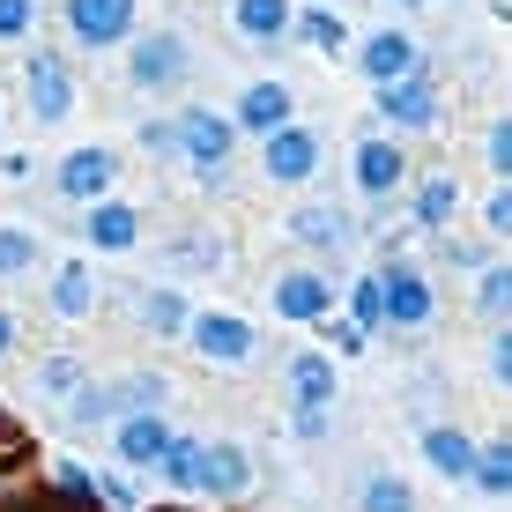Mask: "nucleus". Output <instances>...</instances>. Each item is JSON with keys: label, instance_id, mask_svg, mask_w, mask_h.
<instances>
[{"label": "nucleus", "instance_id": "24", "mask_svg": "<svg viewBox=\"0 0 512 512\" xmlns=\"http://www.w3.org/2000/svg\"><path fill=\"white\" fill-rule=\"evenodd\" d=\"M238 30L245 38H282L290 30V0H238Z\"/></svg>", "mask_w": 512, "mask_h": 512}, {"label": "nucleus", "instance_id": "21", "mask_svg": "<svg viewBox=\"0 0 512 512\" xmlns=\"http://www.w3.org/2000/svg\"><path fill=\"white\" fill-rule=\"evenodd\" d=\"M453 208H461V186H453L446 171L416 186V223H423V231H446V223H453Z\"/></svg>", "mask_w": 512, "mask_h": 512}, {"label": "nucleus", "instance_id": "3", "mask_svg": "<svg viewBox=\"0 0 512 512\" xmlns=\"http://www.w3.org/2000/svg\"><path fill=\"white\" fill-rule=\"evenodd\" d=\"M134 82L141 90H179L186 82V67H193V52H186V38H171V30H156V38H141L134 45Z\"/></svg>", "mask_w": 512, "mask_h": 512}, {"label": "nucleus", "instance_id": "38", "mask_svg": "<svg viewBox=\"0 0 512 512\" xmlns=\"http://www.w3.org/2000/svg\"><path fill=\"white\" fill-rule=\"evenodd\" d=\"M490 372H498V379H512V342H505V334L490 342Z\"/></svg>", "mask_w": 512, "mask_h": 512}, {"label": "nucleus", "instance_id": "22", "mask_svg": "<svg viewBox=\"0 0 512 512\" xmlns=\"http://www.w3.org/2000/svg\"><path fill=\"white\" fill-rule=\"evenodd\" d=\"M186 320H193V305L179 290H149V297H141V327H149V334H186Z\"/></svg>", "mask_w": 512, "mask_h": 512}, {"label": "nucleus", "instance_id": "36", "mask_svg": "<svg viewBox=\"0 0 512 512\" xmlns=\"http://www.w3.org/2000/svg\"><path fill=\"white\" fill-rule=\"evenodd\" d=\"M490 164L512 171V119H498V127H490Z\"/></svg>", "mask_w": 512, "mask_h": 512}, {"label": "nucleus", "instance_id": "37", "mask_svg": "<svg viewBox=\"0 0 512 512\" xmlns=\"http://www.w3.org/2000/svg\"><path fill=\"white\" fill-rule=\"evenodd\" d=\"M483 223H490V231H512V193H490V208H483Z\"/></svg>", "mask_w": 512, "mask_h": 512}, {"label": "nucleus", "instance_id": "29", "mask_svg": "<svg viewBox=\"0 0 512 512\" xmlns=\"http://www.w3.org/2000/svg\"><path fill=\"white\" fill-rule=\"evenodd\" d=\"M156 468H164L179 490H193V475H201V446H193V438H171V446L156 453Z\"/></svg>", "mask_w": 512, "mask_h": 512}, {"label": "nucleus", "instance_id": "19", "mask_svg": "<svg viewBox=\"0 0 512 512\" xmlns=\"http://www.w3.org/2000/svg\"><path fill=\"white\" fill-rule=\"evenodd\" d=\"M423 461H431L438 475H453V483H468V461H475V446L461 431H453V423H431V431H423Z\"/></svg>", "mask_w": 512, "mask_h": 512}, {"label": "nucleus", "instance_id": "31", "mask_svg": "<svg viewBox=\"0 0 512 512\" xmlns=\"http://www.w3.org/2000/svg\"><path fill=\"white\" fill-rule=\"evenodd\" d=\"M38 23V0H0V38H30Z\"/></svg>", "mask_w": 512, "mask_h": 512}, {"label": "nucleus", "instance_id": "34", "mask_svg": "<svg viewBox=\"0 0 512 512\" xmlns=\"http://www.w3.org/2000/svg\"><path fill=\"white\" fill-rule=\"evenodd\" d=\"M357 327H364V334L379 327V275H372V282H357Z\"/></svg>", "mask_w": 512, "mask_h": 512}, {"label": "nucleus", "instance_id": "14", "mask_svg": "<svg viewBox=\"0 0 512 512\" xmlns=\"http://www.w3.org/2000/svg\"><path fill=\"white\" fill-rule=\"evenodd\" d=\"M290 82H253V90L238 97V127H253V134H275V127H290Z\"/></svg>", "mask_w": 512, "mask_h": 512}, {"label": "nucleus", "instance_id": "20", "mask_svg": "<svg viewBox=\"0 0 512 512\" xmlns=\"http://www.w3.org/2000/svg\"><path fill=\"white\" fill-rule=\"evenodd\" d=\"M290 394H297V409H327V394H334V364L320 357V349L290 357Z\"/></svg>", "mask_w": 512, "mask_h": 512}, {"label": "nucleus", "instance_id": "26", "mask_svg": "<svg viewBox=\"0 0 512 512\" xmlns=\"http://www.w3.org/2000/svg\"><path fill=\"white\" fill-rule=\"evenodd\" d=\"M297 38L320 45V52H342L349 45V23H342V15H327V8H312V15H297Z\"/></svg>", "mask_w": 512, "mask_h": 512}, {"label": "nucleus", "instance_id": "8", "mask_svg": "<svg viewBox=\"0 0 512 512\" xmlns=\"http://www.w3.org/2000/svg\"><path fill=\"white\" fill-rule=\"evenodd\" d=\"M67 30L82 45H119L134 30V0H67Z\"/></svg>", "mask_w": 512, "mask_h": 512}, {"label": "nucleus", "instance_id": "2", "mask_svg": "<svg viewBox=\"0 0 512 512\" xmlns=\"http://www.w3.org/2000/svg\"><path fill=\"white\" fill-rule=\"evenodd\" d=\"M171 386L164 379H119V386H82V401H75V423H104V416H141V409H156Z\"/></svg>", "mask_w": 512, "mask_h": 512}, {"label": "nucleus", "instance_id": "13", "mask_svg": "<svg viewBox=\"0 0 512 512\" xmlns=\"http://www.w3.org/2000/svg\"><path fill=\"white\" fill-rule=\"evenodd\" d=\"M275 312L282 320H327L334 312V282L327 275H282L275 282Z\"/></svg>", "mask_w": 512, "mask_h": 512}, {"label": "nucleus", "instance_id": "35", "mask_svg": "<svg viewBox=\"0 0 512 512\" xmlns=\"http://www.w3.org/2000/svg\"><path fill=\"white\" fill-rule=\"evenodd\" d=\"M327 334H334V349H342V357H357V349H364V327H357V320H327Z\"/></svg>", "mask_w": 512, "mask_h": 512}, {"label": "nucleus", "instance_id": "12", "mask_svg": "<svg viewBox=\"0 0 512 512\" xmlns=\"http://www.w3.org/2000/svg\"><path fill=\"white\" fill-rule=\"evenodd\" d=\"M82 231H90L97 253H134V238H141V208H127V201H90Z\"/></svg>", "mask_w": 512, "mask_h": 512}, {"label": "nucleus", "instance_id": "4", "mask_svg": "<svg viewBox=\"0 0 512 512\" xmlns=\"http://www.w3.org/2000/svg\"><path fill=\"white\" fill-rule=\"evenodd\" d=\"M231 141H238V127H231V119L201 112V104H193V112H179V156H193V164H201L208 179H216V171H223V156H231Z\"/></svg>", "mask_w": 512, "mask_h": 512}, {"label": "nucleus", "instance_id": "40", "mask_svg": "<svg viewBox=\"0 0 512 512\" xmlns=\"http://www.w3.org/2000/svg\"><path fill=\"white\" fill-rule=\"evenodd\" d=\"M8 468H15V453H0V475H8Z\"/></svg>", "mask_w": 512, "mask_h": 512}, {"label": "nucleus", "instance_id": "32", "mask_svg": "<svg viewBox=\"0 0 512 512\" xmlns=\"http://www.w3.org/2000/svg\"><path fill=\"white\" fill-rule=\"evenodd\" d=\"M141 149H156V156H179V127H164V119H149V127H141Z\"/></svg>", "mask_w": 512, "mask_h": 512}, {"label": "nucleus", "instance_id": "7", "mask_svg": "<svg viewBox=\"0 0 512 512\" xmlns=\"http://www.w3.org/2000/svg\"><path fill=\"white\" fill-rule=\"evenodd\" d=\"M260 164H268V179H275V186L312 179V171H320V134H305V127H275V134H268V156H260Z\"/></svg>", "mask_w": 512, "mask_h": 512}, {"label": "nucleus", "instance_id": "33", "mask_svg": "<svg viewBox=\"0 0 512 512\" xmlns=\"http://www.w3.org/2000/svg\"><path fill=\"white\" fill-rule=\"evenodd\" d=\"M505 290H512L505 268H483V290H475V305H483V312H498V305H505Z\"/></svg>", "mask_w": 512, "mask_h": 512}, {"label": "nucleus", "instance_id": "42", "mask_svg": "<svg viewBox=\"0 0 512 512\" xmlns=\"http://www.w3.org/2000/svg\"><path fill=\"white\" fill-rule=\"evenodd\" d=\"M149 512H186V505H149Z\"/></svg>", "mask_w": 512, "mask_h": 512}, {"label": "nucleus", "instance_id": "17", "mask_svg": "<svg viewBox=\"0 0 512 512\" xmlns=\"http://www.w3.org/2000/svg\"><path fill=\"white\" fill-rule=\"evenodd\" d=\"M364 75H372L379 90L401 82V75H416V38H409V30H379V38L364 45Z\"/></svg>", "mask_w": 512, "mask_h": 512}, {"label": "nucleus", "instance_id": "1", "mask_svg": "<svg viewBox=\"0 0 512 512\" xmlns=\"http://www.w3.org/2000/svg\"><path fill=\"white\" fill-rule=\"evenodd\" d=\"M186 342L201 349L208 364H245V357L260 349V334L245 327L238 312H193V320H186Z\"/></svg>", "mask_w": 512, "mask_h": 512}, {"label": "nucleus", "instance_id": "16", "mask_svg": "<svg viewBox=\"0 0 512 512\" xmlns=\"http://www.w3.org/2000/svg\"><path fill=\"white\" fill-rule=\"evenodd\" d=\"M112 446H119V461H127V468H156V453L171 446V431H164V416H156V409H141V416L119 423Z\"/></svg>", "mask_w": 512, "mask_h": 512}, {"label": "nucleus", "instance_id": "10", "mask_svg": "<svg viewBox=\"0 0 512 512\" xmlns=\"http://www.w3.org/2000/svg\"><path fill=\"white\" fill-rule=\"evenodd\" d=\"M112 179H119L112 149H67V164H60V193H67V201H104Z\"/></svg>", "mask_w": 512, "mask_h": 512}, {"label": "nucleus", "instance_id": "28", "mask_svg": "<svg viewBox=\"0 0 512 512\" xmlns=\"http://www.w3.org/2000/svg\"><path fill=\"white\" fill-rule=\"evenodd\" d=\"M38 268V231H0V275H30Z\"/></svg>", "mask_w": 512, "mask_h": 512}, {"label": "nucleus", "instance_id": "5", "mask_svg": "<svg viewBox=\"0 0 512 512\" xmlns=\"http://www.w3.org/2000/svg\"><path fill=\"white\" fill-rule=\"evenodd\" d=\"M193 490H208V498H245V490H253V453L245 446H231V438H223V446H201V475H193Z\"/></svg>", "mask_w": 512, "mask_h": 512}, {"label": "nucleus", "instance_id": "15", "mask_svg": "<svg viewBox=\"0 0 512 512\" xmlns=\"http://www.w3.org/2000/svg\"><path fill=\"white\" fill-rule=\"evenodd\" d=\"M401 179H409V156H401L394 141H364V149H357V186L372 193V201H386Z\"/></svg>", "mask_w": 512, "mask_h": 512}, {"label": "nucleus", "instance_id": "23", "mask_svg": "<svg viewBox=\"0 0 512 512\" xmlns=\"http://www.w3.org/2000/svg\"><path fill=\"white\" fill-rule=\"evenodd\" d=\"M290 231L305 238V245H342L349 223H342V208H320V201H312V208H297V216H290Z\"/></svg>", "mask_w": 512, "mask_h": 512}, {"label": "nucleus", "instance_id": "41", "mask_svg": "<svg viewBox=\"0 0 512 512\" xmlns=\"http://www.w3.org/2000/svg\"><path fill=\"white\" fill-rule=\"evenodd\" d=\"M0 438H15V423H8V416H0Z\"/></svg>", "mask_w": 512, "mask_h": 512}, {"label": "nucleus", "instance_id": "18", "mask_svg": "<svg viewBox=\"0 0 512 512\" xmlns=\"http://www.w3.org/2000/svg\"><path fill=\"white\" fill-rule=\"evenodd\" d=\"M90 305H97V275H90V260H67V268L52 275V312H60V320H82Z\"/></svg>", "mask_w": 512, "mask_h": 512}, {"label": "nucleus", "instance_id": "30", "mask_svg": "<svg viewBox=\"0 0 512 512\" xmlns=\"http://www.w3.org/2000/svg\"><path fill=\"white\" fill-rule=\"evenodd\" d=\"M75 386H90L75 357H52V364H38V394H45V401H67Z\"/></svg>", "mask_w": 512, "mask_h": 512}, {"label": "nucleus", "instance_id": "11", "mask_svg": "<svg viewBox=\"0 0 512 512\" xmlns=\"http://www.w3.org/2000/svg\"><path fill=\"white\" fill-rule=\"evenodd\" d=\"M379 112L394 119V127H431V119H438V90H431V75H401V82H386V90H379Z\"/></svg>", "mask_w": 512, "mask_h": 512}, {"label": "nucleus", "instance_id": "6", "mask_svg": "<svg viewBox=\"0 0 512 512\" xmlns=\"http://www.w3.org/2000/svg\"><path fill=\"white\" fill-rule=\"evenodd\" d=\"M379 320L386 327H423L431 320V282L416 268H386L379 275Z\"/></svg>", "mask_w": 512, "mask_h": 512}, {"label": "nucleus", "instance_id": "27", "mask_svg": "<svg viewBox=\"0 0 512 512\" xmlns=\"http://www.w3.org/2000/svg\"><path fill=\"white\" fill-rule=\"evenodd\" d=\"M364 512H416V490L401 475H372L364 483Z\"/></svg>", "mask_w": 512, "mask_h": 512}, {"label": "nucleus", "instance_id": "9", "mask_svg": "<svg viewBox=\"0 0 512 512\" xmlns=\"http://www.w3.org/2000/svg\"><path fill=\"white\" fill-rule=\"evenodd\" d=\"M30 112H38L45 127H60V119L75 112V82H67L60 52H30Z\"/></svg>", "mask_w": 512, "mask_h": 512}, {"label": "nucleus", "instance_id": "39", "mask_svg": "<svg viewBox=\"0 0 512 512\" xmlns=\"http://www.w3.org/2000/svg\"><path fill=\"white\" fill-rule=\"evenodd\" d=\"M8 349H15V320L0 312V357H8Z\"/></svg>", "mask_w": 512, "mask_h": 512}, {"label": "nucleus", "instance_id": "25", "mask_svg": "<svg viewBox=\"0 0 512 512\" xmlns=\"http://www.w3.org/2000/svg\"><path fill=\"white\" fill-rule=\"evenodd\" d=\"M468 483H475V490H490V498H505V490H512V453H505V446H475Z\"/></svg>", "mask_w": 512, "mask_h": 512}]
</instances>
